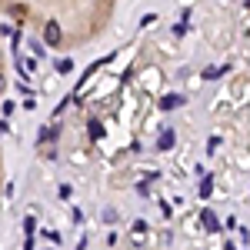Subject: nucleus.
I'll list each match as a JSON object with an SVG mask.
<instances>
[{
	"instance_id": "obj_1",
	"label": "nucleus",
	"mask_w": 250,
	"mask_h": 250,
	"mask_svg": "<svg viewBox=\"0 0 250 250\" xmlns=\"http://www.w3.org/2000/svg\"><path fill=\"white\" fill-rule=\"evenodd\" d=\"M87 3H94V0H0V10L17 20L37 23V27L57 23L63 30V40H67V14L74 20Z\"/></svg>"
},
{
	"instance_id": "obj_2",
	"label": "nucleus",
	"mask_w": 250,
	"mask_h": 250,
	"mask_svg": "<svg viewBox=\"0 0 250 250\" xmlns=\"http://www.w3.org/2000/svg\"><path fill=\"white\" fill-rule=\"evenodd\" d=\"M180 104H184V97H164V100H160V107H164V110H173V107H180Z\"/></svg>"
},
{
	"instance_id": "obj_3",
	"label": "nucleus",
	"mask_w": 250,
	"mask_h": 250,
	"mask_svg": "<svg viewBox=\"0 0 250 250\" xmlns=\"http://www.w3.org/2000/svg\"><path fill=\"white\" fill-rule=\"evenodd\" d=\"M204 227H207V230H217V227H220V224H217V217H213V213L210 210H204Z\"/></svg>"
},
{
	"instance_id": "obj_4",
	"label": "nucleus",
	"mask_w": 250,
	"mask_h": 250,
	"mask_svg": "<svg viewBox=\"0 0 250 250\" xmlns=\"http://www.w3.org/2000/svg\"><path fill=\"white\" fill-rule=\"evenodd\" d=\"M170 147H173V134L167 130V134L160 137V150H170Z\"/></svg>"
},
{
	"instance_id": "obj_5",
	"label": "nucleus",
	"mask_w": 250,
	"mask_h": 250,
	"mask_svg": "<svg viewBox=\"0 0 250 250\" xmlns=\"http://www.w3.org/2000/svg\"><path fill=\"white\" fill-rule=\"evenodd\" d=\"M220 74H227V67H210V70H207V74H204V77L210 80V77H220Z\"/></svg>"
},
{
	"instance_id": "obj_6",
	"label": "nucleus",
	"mask_w": 250,
	"mask_h": 250,
	"mask_svg": "<svg viewBox=\"0 0 250 250\" xmlns=\"http://www.w3.org/2000/svg\"><path fill=\"white\" fill-rule=\"evenodd\" d=\"M210 193V177H204V184H200V197H207Z\"/></svg>"
},
{
	"instance_id": "obj_7",
	"label": "nucleus",
	"mask_w": 250,
	"mask_h": 250,
	"mask_svg": "<svg viewBox=\"0 0 250 250\" xmlns=\"http://www.w3.org/2000/svg\"><path fill=\"white\" fill-rule=\"evenodd\" d=\"M0 87H3V77H0Z\"/></svg>"
}]
</instances>
